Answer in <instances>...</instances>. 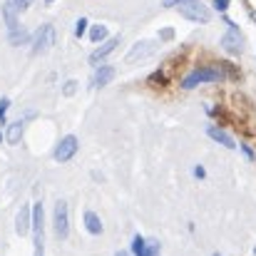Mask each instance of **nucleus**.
I'll return each mask as SVG.
<instances>
[{"instance_id": "1", "label": "nucleus", "mask_w": 256, "mask_h": 256, "mask_svg": "<svg viewBox=\"0 0 256 256\" xmlns=\"http://www.w3.org/2000/svg\"><path fill=\"white\" fill-rule=\"evenodd\" d=\"M224 75L222 70L216 68H199V70H192L184 80H182V90H194L199 85H206V82H219Z\"/></svg>"}, {"instance_id": "2", "label": "nucleus", "mask_w": 256, "mask_h": 256, "mask_svg": "<svg viewBox=\"0 0 256 256\" xmlns=\"http://www.w3.org/2000/svg\"><path fill=\"white\" fill-rule=\"evenodd\" d=\"M176 10L186 18V20H194V22H209L212 20V10L202 2V0H182L176 5Z\"/></svg>"}, {"instance_id": "3", "label": "nucleus", "mask_w": 256, "mask_h": 256, "mask_svg": "<svg viewBox=\"0 0 256 256\" xmlns=\"http://www.w3.org/2000/svg\"><path fill=\"white\" fill-rule=\"evenodd\" d=\"M52 226H55L58 239H68V234H70V214H68V202H65V199H58V202H55Z\"/></svg>"}, {"instance_id": "4", "label": "nucleus", "mask_w": 256, "mask_h": 256, "mask_svg": "<svg viewBox=\"0 0 256 256\" xmlns=\"http://www.w3.org/2000/svg\"><path fill=\"white\" fill-rule=\"evenodd\" d=\"M52 45H55V28L50 22L48 25H40L35 30V35H32V55H40V52H45Z\"/></svg>"}, {"instance_id": "5", "label": "nucleus", "mask_w": 256, "mask_h": 256, "mask_svg": "<svg viewBox=\"0 0 256 256\" xmlns=\"http://www.w3.org/2000/svg\"><path fill=\"white\" fill-rule=\"evenodd\" d=\"M80 150V140L75 134H65L55 147V162H70Z\"/></svg>"}, {"instance_id": "6", "label": "nucleus", "mask_w": 256, "mask_h": 256, "mask_svg": "<svg viewBox=\"0 0 256 256\" xmlns=\"http://www.w3.org/2000/svg\"><path fill=\"white\" fill-rule=\"evenodd\" d=\"M226 22H229V30H226V35L222 38V48H224L226 52H232V55H239V52L244 50L242 30H239V25H234L232 20H226Z\"/></svg>"}, {"instance_id": "7", "label": "nucleus", "mask_w": 256, "mask_h": 256, "mask_svg": "<svg viewBox=\"0 0 256 256\" xmlns=\"http://www.w3.org/2000/svg\"><path fill=\"white\" fill-rule=\"evenodd\" d=\"M157 45H160V42H154V40H140V42L132 45V50L127 52L124 60H127L130 65H134V62H140V60H147V58L157 50Z\"/></svg>"}, {"instance_id": "8", "label": "nucleus", "mask_w": 256, "mask_h": 256, "mask_svg": "<svg viewBox=\"0 0 256 256\" xmlns=\"http://www.w3.org/2000/svg\"><path fill=\"white\" fill-rule=\"evenodd\" d=\"M32 234H35V246H42V239H45V214H42V202L32 204Z\"/></svg>"}, {"instance_id": "9", "label": "nucleus", "mask_w": 256, "mask_h": 256, "mask_svg": "<svg viewBox=\"0 0 256 256\" xmlns=\"http://www.w3.org/2000/svg\"><path fill=\"white\" fill-rule=\"evenodd\" d=\"M30 226H32V206L25 204V206H20V212L15 216V232H18V236H28Z\"/></svg>"}, {"instance_id": "10", "label": "nucleus", "mask_w": 256, "mask_h": 256, "mask_svg": "<svg viewBox=\"0 0 256 256\" xmlns=\"http://www.w3.org/2000/svg\"><path fill=\"white\" fill-rule=\"evenodd\" d=\"M114 72H117V70H114L112 65H102V68L94 72L92 82H90V85H92V90H102V87H107L112 80H114Z\"/></svg>"}, {"instance_id": "11", "label": "nucleus", "mask_w": 256, "mask_h": 256, "mask_svg": "<svg viewBox=\"0 0 256 256\" xmlns=\"http://www.w3.org/2000/svg\"><path fill=\"white\" fill-rule=\"evenodd\" d=\"M117 42H120V38H107L104 42H100V48L90 55V62H92V65H100V62H102V60L117 48Z\"/></svg>"}, {"instance_id": "12", "label": "nucleus", "mask_w": 256, "mask_h": 256, "mask_svg": "<svg viewBox=\"0 0 256 256\" xmlns=\"http://www.w3.org/2000/svg\"><path fill=\"white\" fill-rule=\"evenodd\" d=\"M206 132H209V137H212L214 142L224 144L226 150H236V142H234V140H232V137H229V134H226L224 130H219V127H214V124H212V127H209Z\"/></svg>"}, {"instance_id": "13", "label": "nucleus", "mask_w": 256, "mask_h": 256, "mask_svg": "<svg viewBox=\"0 0 256 256\" xmlns=\"http://www.w3.org/2000/svg\"><path fill=\"white\" fill-rule=\"evenodd\" d=\"M82 219H85V229L92 234V236H100V234H102V229H104V226H102V219H100L94 212H85V216H82Z\"/></svg>"}, {"instance_id": "14", "label": "nucleus", "mask_w": 256, "mask_h": 256, "mask_svg": "<svg viewBox=\"0 0 256 256\" xmlns=\"http://www.w3.org/2000/svg\"><path fill=\"white\" fill-rule=\"evenodd\" d=\"M22 130H25V124L18 120V122H12V124H8V130H5V142L8 144H18L20 140H22Z\"/></svg>"}, {"instance_id": "15", "label": "nucleus", "mask_w": 256, "mask_h": 256, "mask_svg": "<svg viewBox=\"0 0 256 256\" xmlns=\"http://www.w3.org/2000/svg\"><path fill=\"white\" fill-rule=\"evenodd\" d=\"M10 45H28V42H32V38H30V32L28 30H22V28H15V30H10Z\"/></svg>"}, {"instance_id": "16", "label": "nucleus", "mask_w": 256, "mask_h": 256, "mask_svg": "<svg viewBox=\"0 0 256 256\" xmlns=\"http://www.w3.org/2000/svg\"><path fill=\"white\" fill-rule=\"evenodd\" d=\"M87 40H92V42H104L107 40V25H92L90 30H87Z\"/></svg>"}, {"instance_id": "17", "label": "nucleus", "mask_w": 256, "mask_h": 256, "mask_svg": "<svg viewBox=\"0 0 256 256\" xmlns=\"http://www.w3.org/2000/svg\"><path fill=\"white\" fill-rule=\"evenodd\" d=\"M32 5V0H5L2 2V10H12V12H22Z\"/></svg>"}, {"instance_id": "18", "label": "nucleus", "mask_w": 256, "mask_h": 256, "mask_svg": "<svg viewBox=\"0 0 256 256\" xmlns=\"http://www.w3.org/2000/svg\"><path fill=\"white\" fill-rule=\"evenodd\" d=\"M132 254L134 256H147V239H144V236L134 234V239H132Z\"/></svg>"}, {"instance_id": "19", "label": "nucleus", "mask_w": 256, "mask_h": 256, "mask_svg": "<svg viewBox=\"0 0 256 256\" xmlns=\"http://www.w3.org/2000/svg\"><path fill=\"white\" fill-rule=\"evenodd\" d=\"M87 30H90V25H87V18H80V20L75 22V38H82Z\"/></svg>"}, {"instance_id": "20", "label": "nucleus", "mask_w": 256, "mask_h": 256, "mask_svg": "<svg viewBox=\"0 0 256 256\" xmlns=\"http://www.w3.org/2000/svg\"><path fill=\"white\" fill-rule=\"evenodd\" d=\"M147 256H160V242L157 239L147 242Z\"/></svg>"}, {"instance_id": "21", "label": "nucleus", "mask_w": 256, "mask_h": 256, "mask_svg": "<svg viewBox=\"0 0 256 256\" xmlns=\"http://www.w3.org/2000/svg\"><path fill=\"white\" fill-rule=\"evenodd\" d=\"M75 90H78V82H75V80H70V82H65V85H62V94H65V97H72V94H75Z\"/></svg>"}, {"instance_id": "22", "label": "nucleus", "mask_w": 256, "mask_h": 256, "mask_svg": "<svg viewBox=\"0 0 256 256\" xmlns=\"http://www.w3.org/2000/svg\"><path fill=\"white\" fill-rule=\"evenodd\" d=\"M8 107H10V100L2 97V100H0V124H5V112H8Z\"/></svg>"}, {"instance_id": "23", "label": "nucleus", "mask_w": 256, "mask_h": 256, "mask_svg": "<svg viewBox=\"0 0 256 256\" xmlns=\"http://www.w3.org/2000/svg\"><path fill=\"white\" fill-rule=\"evenodd\" d=\"M152 82H160V85H164V82H167L164 72H154V75H152Z\"/></svg>"}, {"instance_id": "24", "label": "nucleus", "mask_w": 256, "mask_h": 256, "mask_svg": "<svg viewBox=\"0 0 256 256\" xmlns=\"http://www.w3.org/2000/svg\"><path fill=\"white\" fill-rule=\"evenodd\" d=\"M214 8H216V10H222V12H224V10H226V8H229V0H214Z\"/></svg>"}, {"instance_id": "25", "label": "nucleus", "mask_w": 256, "mask_h": 256, "mask_svg": "<svg viewBox=\"0 0 256 256\" xmlns=\"http://www.w3.org/2000/svg\"><path fill=\"white\" fill-rule=\"evenodd\" d=\"M194 176H196V179H204V176H206L204 167H199V164H196V167H194Z\"/></svg>"}, {"instance_id": "26", "label": "nucleus", "mask_w": 256, "mask_h": 256, "mask_svg": "<svg viewBox=\"0 0 256 256\" xmlns=\"http://www.w3.org/2000/svg\"><path fill=\"white\" fill-rule=\"evenodd\" d=\"M242 152H244V154H246L249 160H254V150H252L249 144H242Z\"/></svg>"}, {"instance_id": "27", "label": "nucleus", "mask_w": 256, "mask_h": 256, "mask_svg": "<svg viewBox=\"0 0 256 256\" xmlns=\"http://www.w3.org/2000/svg\"><path fill=\"white\" fill-rule=\"evenodd\" d=\"M160 35H162V38H164V40H170V38H172V28H164V30H162V32H160Z\"/></svg>"}, {"instance_id": "28", "label": "nucleus", "mask_w": 256, "mask_h": 256, "mask_svg": "<svg viewBox=\"0 0 256 256\" xmlns=\"http://www.w3.org/2000/svg\"><path fill=\"white\" fill-rule=\"evenodd\" d=\"M35 256H45L42 254V246H35Z\"/></svg>"}, {"instance_id": "29", "label": "nucleus", "mask_w": 256, "mask_h": 256, "mask_svg": "<svg viewBox=\"0 0 256 256\" xmlns=\"http://www.w3.org/2000/svg\"><path fill=\"white\" fill-rule=\"evenodd\" d=\"M114 256H130V254H127V252H117Z\"/></svg>"}, {"instance_id": "30", "label": "nucleus", "mask_w": 256, "mask_h": 256, "mask_svg": "<svg viewBox=\"0 0 256 256\" xmlns=\"http://www.w3.org/2000/svg\"><path fill=\"white\" fill-rule=\"evenodd\" d=\"M52 2H55V0H45V5H52Z\"/></svg>"}, {"instance_id": "31", "label": "nucleus", "mask_w": 256, "mask_h": 256, "mask_svg": "<svg viewBox=\"0 0 256 256\" xmlns=\"http://www.w3.org/2000/svg\"><path fill=\"white\" fill-rule=\"evenodd\" d=\"M254 256H256V249H254Z\"/></svg>"}, {"instance_id": "32", "label": "nucleus", "mask_w": 256, "mask_h": 256, "mask_svg": "<svg viewBox=\"0 0 256 256\" xmlns=\"http://www.w3.org/2000/svg\"><path fill=\"white\" fill-rule=\"evenodd\" d=\"M214 256H219V254H214Z\"/></svg>"}]
</instances>
